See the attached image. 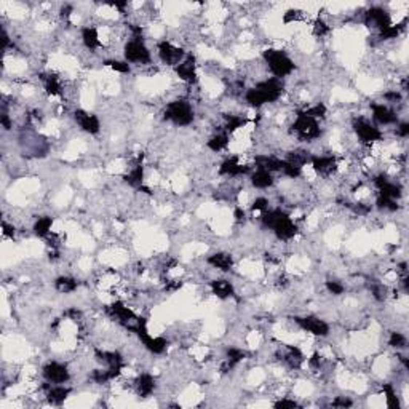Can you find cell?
I'll return each instance as SVG.
<instances>
[{"mask_svg": "<svg viewBox=\"0 0 409 409\" xmlns=\"http://www.w3.org/2000/svg\"><path fill=\"white\" fill-rule=\"evenodd\" d=\"M44 376L48 382H53V384H64L69 381V371L64 364L61 363H56V361H51L48 364H45L44 367Z\"/></svg>", "mask_w": 409, "mask_h": 409, "instance_id": "8", "label": "cell"}, {"mask_svg": "<svg viewBox=\"0 0 409 409\" xmlns=\"http://www.w3.org/2000/svg\"><path fill=\"white\" fill-rule=\"evenodd\" d=\"M256 165L259 170H267V171H283L286 161L275 158V157H267V155H259L256 157Z\"/></svg>", "mask_w": 409, "mask_h": 409, "instance_id": "16", "label": "cell"}, {"mask_svg": "<svg viewBox=\"0 0 409 409\" xmlns=\"http://www.w3.org/2000/svg\"><path fill=\"white\" fill-rule=\"evenodd\" d=\"M125 58L130 61V63H141V64L150 63V53L146 48V45L141 42V38H135L127 44Z\"/></svg>", "mask_w": 409, "mask_h": 409, "instance_id": "6", "label": "cell"}, {"mask_svg": "<svg viewBox=\"0 0 409 409\" xmlns=\"http://www.w3.org/2000/svg\"><path fill=\"white\" fill-rule=\"evenodd\" d=\"M142 176H144V170H142V163L139 161L138 165L131 170L130 175L125 178V181L130 184V186H133V187H138V189H139V187L142 186Z\"/></svg>", "mask_w": 409, "mask_h": 409, "instance_id": "27", "label": "cell"}, {"mask_svg": "<svg viewBox=\"0 0 409 409\" xmlns=\"http://www.w3.org/2000/svg\"><path fill=\"white\" fill-rule=\"evenodd\" d=\"M74 115H75V121L84 131L90 133V135H96V133L99 131L101 125H99V120L96 115L88 114V112H85V110H77Z\"/></svg>", "mask_w": 409, "mask_h": 409, "instance_id": "12", "label": "cell"}, {"mask_svg": "<svg viewBox=\"0 0 409 409\" xmlns=\"http://www.w3.org/2000/svg\"><path fill=\"white\" fill-rule=\"evenodd\" d=\"M248 171L250 168L241 167L237 161V158H229L221 165V175H227V176H238V175H244V173Z\"/></svg>", "mask_w": 409, "mask_h": 409, "instance_id": "18", "label": "cell"}, {"mask_svg": "<svg viewBox=\"0 0 409 409\" xmlns=\"http://www.w3.org/2000/svg\"><path fill=\"white\" fill-rule=\"evenodd\" d=\"M406 344H407V341L401 333H392V336H390V345L392 347L403 349V347H406Z\"/></svg>", "mask_w": 409, "mask_h": 409, "instance_id": "34", "label": "cell"}, {"mask_svg": "<svg viewBox=\"0 0 409 409\" xmlns=\"http://www.w3.org/2000/svg\"><path fill=\"white\" fill-rule=\"evenodd\" d=\"M55 284H56V290L61 293H72L77 288V281L69 277H59Z\"/></svg>", "mask_w": 409, "mask_h": 409, "instance_id": "29", "label": "cell"}, {"mask_svg": "<svg viewBox=\"0 0 409 409\" xmlns=\"http://www.w3.org/2000/svg\"><path fill=\"white\" fill-rule=\"evenodd\" d=\"M305 114H307V115H310V117H313V118H316V117H323V115L326 114V107H324L323 104H316L315 107H312V109H309V110H305Z\"/></svg>", "mask_w": 409, "mask_h": 409, "instance_id": "36", "label": "cell"}, {"mask_svg": "<svg viewBox=\"0 0 409 409\" xmlns=\"http://www.w3.org/2000/svg\"><path fill=\"white\" fill-rule=\"evenodd\" d=\"M44 388L47 390V396H48V401L50 403H53V404H61V403H64V400L67 398V395L70 393L69 388L66 387H50V384H45Z\"/></svg>", "mask_w": 409, "mask_h": 409, "instance_id": "17", "label": "cell"}, {"mask_svg": "<svg viewBox=\"0 0 409 409\" xmlns=\"http://www.w3.org/2000/svg\"><path fill=\"white\" fill-rule=\"evenodd\" d=\"M275 407H281V409H294L298 407V403L293 400H281L278 403H275Z\"/></svg>", "mask_w": 409, "mask_h": 409, "instance_id": "41", "label": "cell"}, {"mask_svg": "<svg viewBox=\"0 0 409 409\" xmlns=\"http://www.w3.org/2000/svg\"><path fill=\"white\" fill-rule=\"evenodd\" d=\"M244 356H247V353L240 349H229L227 350V361L221 366V371L229 373L235 364H238L241 360H244Z\"/></svg>", "mask_w": 409, "mask_h": 409, "instance_id": "22", "label": "cell"}, {"mask_svg": "<svg viewBox=\"0 0 409 409\" xmlns=\"http://www.w3.org/2000/svg\"><path fill=\"white\" fill-rule=\"evenodd\" d=\"M366 23L367 24H373L374 27H379L381 32L384 29H387L390 26V16L385 12L384 8H379V7H374L371 10H367L366 13Z\"/></svg>", "mask_w": 409, "mask_h": 409, "instance_id": "13", "label": "cell"}, {"mask_svg": "<svg viewBox=\"0 0 409 409\" xmlns=\"http://www.w3.org/2000/svg\"><path fill=\"white\" fill-rule=\"evenodd\" d=\"M296 323H298L302 330L309 331L315 336H328L330 333V326L328 323H324L320 318H315V316H305V318H296Z\"/></svg>", "mask_w": 409, "mask_h": 409, "instance_id": "9", "label": "cell"}, {"mask_svg": "<svg viewBox=\"0 0 409 409\" xmlns=\"http://www.w3.org/2000/svg\"><path fill=\"white\" fill-rule=\"evenodd\" d=\"M373 114L374 120L381 125H390L396 121V114L384 104H373Z\"/></svg>", "mask_w": 409, "mask_h": 409, "instance_id": "14", "label": "cell"}, {"mask_svg": "<svg viewBox=\"0 0 409 409\" xmlns=\"http://www.w3.org/2000/svg\"><path fill=\"white\" fill-rule=\"evenodd\" d=\"M136 388L141 396H149L155 388V381L150 374H141L136 381Z\"/></svg>", "mask_w": 409, "mask_h": 409, "instance_id": "20", "label": "cell"}, {"mask_svg": "<svg viewBox=\"0 0 409 409\" xmlns=\"http://www.w3.org/2000/svg\"><path fill=\"white\" fill-rule=\"evenodd\" d=\"M326 288H328L330 293H333L336 296H339V294L344 293V286L341 283H337V281H328V283H326Z\"/></svg>", "mask_w": 409, "mask_h": 409, "instance_id": "38", "label": "cell"}, {"mask_svg": "<svg viewBox=\"0 0 409 409\" xmlns=\"http://www.w3.org/2000/svg\"><path fill=\"white\" fill-rule=\"evenodd\" d=\"M81 38H84L85 47L90 48V50H95V48H98L101 45L98 32H96V29H93V27H85L84 30H81Z\"/></svg>", "mask_w": 409, "mask_h": 409, "instance_id": "26", "label": "cell"}, {"mask_svg": "<svg viewBox=\"0 0 409 409\" xmlns=\"http://www.w3.org/2000/svg\"><path fill=\"white\" fill-rule=\"evenodd\" d=\"M384 98H385V99H388V101H393V102H396V101H400V99H401V95L398 93V91H390V93H385V95H384Z\"/></svg>", "mask_w": 409, "mask_h": 409, "instance_id": "44", "label": "cell"}, {"mask_svg": "<svg viewBox=\"0 0 409 409\" xmlns=\"http://www.w3.org/2000/svg\"><path fill=\"white\" fill-rule=\"evenodd\" d=\"M208 262L213 265V267H216V269H219V270H224V272L230 270L232 264H233L232 256L227 254V253H218V254L210 256V258H208Z\"/></svg>", "mask_w": 409, "mask_h": 409, "instance_id": "19", "label": "cell"}, {"mask_svg": "<svg viewBox=\"0 0 409 409\" xmlns=\"http://www.w3.org/2000/svg\"><path fill=\"white\" fill-rule=\"evenodd\" d=\"M384 392H385V395H387V403H388V406L390 407H400V403H398V398H396V395H395V390H393V387L390 385V384H385L384 385Z\"/></svg>", "mask_w": 409, "mask_h": 409, "instance_id": "33", "label": "cell"}, {"mask_svg": "<svg viewBox=\"0 0 409 409\" xmlns=\"http://www.w3.org/2000/svg\"><path fill=\"white\" fill-rule=\"evenodd\" d=\"M2 125L5 127V130H10V128H12V124H10L7 112H4V114H2Z\"/></svg>", "mask_w": 409, "mask_h": 409, "instance_id": "48", "label": "cell"}, {"mask_svg": "<svg viewBox=\"0 0 409 409\" xmlns=\"http://www.w3.org/2000/svg\"><path fill=\"white\" fill-rule=\"evenodd\" d=\"M44 81H45V88H47V91L50 95H58L59 93L61 85H59V81L56 80V77L47 75V77H44Z\"/></svg>", "mask_w": 409, "mask_h": 409, "instance_id": "32", "label": "cell"}, {"mask_svg": "<svg viewBox=\"0 0 409 409\" xmlns=\"http://www.w3.org/2000/svg\"><path fill=\"white\" fill-rule=\"evenodd\" d=\"M293 128L299 135V138L305 141H310L320 136V128H318V124H316V120L310 115H307L305 112H299Z\"/></svg>", "mask_w": 409, "mask_h": 409, "instance_id": "5", "label": "cell"}, {"mask_svg": "<svg viewBox=\"0 0 409 409\" xmlns=\"http://www.w3.org/2000/svg\"><path fill=\"white\" fill-rule=\"evenodd\" d=\"M109 312L117 316V318L124 323L128 330L133 331V321H138V316L135 315V312H133L131 309H128V307H125L121 302H114L110 307H109Z\"/></svg>", "mask_w": 409, "mask_h": 409, "instance_id": "10", "label": "cell"}, {"mask_svg": "<svg viewBox=\"0 0 409 409\" xmlns=\"http://www.w3.org/2000/svg\"><path fill=\"white\" fill-rule=\"evenodd\" d=\"M373 294L377 301H384L385 299V288L381 284H376V286H373Z\"/></svg>", "mask_w": 409, "mask_h": 409, "instance_id": "40", "label": "cell"}, {"mask_svg": "<svg viewBox=\"0 0 409 409\" xmlns=\"http://www.w3.org/2000/svg\"><path fill=\"white\" fill-rule=\"evenodd\" d=\"M284 360L291 367H299L302 360H304V356H302V353H301V350L298 349V347L290 345L288 347V355L284 356Z\"/></svg>", "mask_w": 409, "mask_h": 409, "instance_id": "28", "label": "cell"}, {"mask_svg": "<svg viewBox=\"0 0 409 409\" xmlns=\"http://www.w3.org/2000/svg\"><path fill=\"white\" fill-rule=\"evenodd\" d=\"M320 363H321V356H320L318 353H315V355L312 356V360H310V364H312L313 367H318Z\"/></svg>", "mask_w": 409, "mask_h": 409, "instance_id": "46", "label": "cell"}, {"mask_svg": "<svg viewBox=\"0 0 409 409\" xmlns=\"http://www.w3.org/2000/svg\"><path fill=\"white\" fill-rule=\"evenodd\" d=\"M227 144H229V138H227L226 133H224V135H218V136H214V138H211V139L208 141V147H210L211 150H214V152H219V150H222V149L226 147Z\"/></svg>", "mask_w": 409, "mask_h": 409, "instance_id": "31", "label": "cell"}, {"mask_svg": "<svg viewBox=\"0 0 409 409\" xmlns=\"http://www.w3.org/2000/svg\"><path fill=\"white\" fill-rule=\"evenodd\" d=\"M251 182H253V186L258 187V189H267V187H270L272 184H273V178L270 175V171H267V170H258L251 176Z\"/></svg>", "mask_w": 409, "mask_h": 409, "instance_id": "21", "label": "cell"}, {"mask_svg": "<svg viewBox=\"0 0 409 409\" xmlns=\"http://www.w3.org/2000/svg\"><path fill=\"white\" fill-rule=\"evenodd\" d=\"M98 360L106 363L107 366H120L124 367V360H121V355L117 352H96Z\"/></svg>", "mask_w": 409, "mask_h": 409, "instance_id": "25", "label": "cell"}, {"mask_svg": "<svg viewBox=\"0 0 409 409\" xmlns=\"http://www.w3.org/2000/svg\"><path fill=\"white\" fill-rule=\"evenodd\" d=\"M235 218H237V221H241V219L244 218V213H243V210H240V208L235 210Z\"/></svg>", "mask_w": 409, "mask_h": 409, "instance_id": "49", "label": "cell"}, {"mask_svg": "<svg viewBox=\"0 0 409 409\" xmlns=\"http://www.w3.org/2000/svg\"><path fill=\"white\" fill-rule=\"evenodd\" d=\"M227 118V131H233L240 128L241 125H244V120L240 118V117H235V115H226Z\"/></svg>", "mask_w": 409, "mask_h": 409, "instance_id": "35", "label": "cell"}, {"mask_svg": "<svg viewBox=\"0 0 409 409\" xmlns=\"http://www.w3.org/2000/svg\"><path fill=\"white\" fill-rule=\"evenodd\" d=\"M158 55H160L163 63H167L170 66H175V64H179V61L184 56V51L181 48L173 47L168 42H161L158 45Z\"/></svg>", "mask_w": 409, "mask_h": 409, "instance_id": "11", "label": "cell"}, {"mask_svg": "<svg viewBox=\"0 0 409 409\" xmlns=\"http://www.w3.org/2000/svg\"><path fill=\"white\" fill-rule=\"evenodd\" d=\"M328 30H330V29H328V26H326V24L321 21V19H318V21L315 23V32L318 34V35L326 34V32H328Z\"/></svg>", "mask_w": 409, "mask_h": 409, "instance_id": "43", "label": "cell"}, {"mask_svg": "<svg viewBox=\"0 0 409 409\" xmlns=\"http://www.w3.org/2000/svg\"><path fill=\"white\" fill-rule=\"evenodd\" d=\"M4 233L7 235V237H13V235H15V229L10 227L7 222H4Z\"/></svg>", "mask_w": 409, "mask_h": 409, "instance_id": "47", "label": "cell"}, {"mask_svg": "<svg viewBox=\"0 0 409 409\" xmlns=\"http://www.w3.org/2000/svg\"><path fill=\"white\" fill-rule=\"evenodd\" d=\"M267 204H269L267 198H264V197L256 198V201L253 203V210H267Z\"/></svg>", "mask_w": 409, "mask_h": 409, "instance_id": "42", "label": "cell"}, {"mask_svg": "<svg viewBox=\"0 0 409 409\" xmlns=\"http://www.w3.org/2000/svg\"><path fill=\"white\" fill-rule=\"evenodd\" d=\"M353 403L349 400V398H345V396H337L336 400L333 401V406L334 407H350Z\"/></svg>", "mask_w": 409, "mask_h": 409, "instance_id": "39", "label": "cell"}, {"mask_svg": "<svg viewBox=\"0 0 409 409\" xmlns=\"http://www.w3.org/2000/svg\"><path fill=\"white\" fill-rule=\"evenodd\" d=\"M396 133H398V135H400V136L406 138V136L409 135V124H401L400 127H398Z\"/></svg>", "mask_w": 409, "mask_h": 409, "instance_id": "45", "label": "cell"}, {"mask_svg": "<svg viewBox=\"0 0 409 409\" xmlns=\"http://www.w3.org/2000/svg\"><path fill=\"white\" fill-rule=\"evenodd\" d=\"M312 165L318 173H331L336 168V160L333 157H312Z\"/></svg>", "mask_w": 409, "mask_h": 409, "instance_id": "24", "label": "cell"}, {"mask_svg": "<svg viewBox=\"0 0 409 409\" xmlns=\"http://www.w3.org/2000/svg\"><path fill=\"white\" fill-rule=\"evenodd\" d=\"M106 64H109L114 70H118V72H130V66L127 63H121V61H107Z\"/></svg>", "mask_w": 409, "mask_h": 409, "instance_id": "37", "label": "cell"}, {"mask_svg": "<svg viewBox=\"0 0 409 409\" xmlns=\"http://www.w3.org/2000/svg\"><path fill=\"white\" fill-rule=\"evenodd\" d=\"M211 290L221 299H226V298L233 296V288H232V284L227 280H214V281H211Z\"/></svg>", "mask_w": 409, "mask_h": 409, "instance_id": "23", "label": "cell"}, {"mask_svg": "<svg viewBox=\"0 0 409 409\" xmlns=\"http://www.w3.org/2000/svg\"><path fill=\"white\" fill-rule=\"evenodd\" d=\"M283 84L280 78H269L258 84L254 88L247 91V102L253 107H261L265 102H273L281 96Z\"/></svg>", "mask_w": 409, "mask_h": 409, "instance_id": "1", "label": "cell"}, {"mask_svg": "<svg viewBox=\"0 0 409 409\" xmlns=\"http://www.w3.org/2000/svg\"><path fill=\"white\" fill-rule=\"evenodd\" d=\"M262 221H264L265 226L270 227L275 232V235H277L280 240H290L294 237L296 232H298L294 222L288 218V214H284L280 210H273V211L265 213L262 216Z\"/></svg>", "mask_w": 409, "mask_h": 409, "instance_id": "2", "label": "cell"}, {"mask_svg": "<svg viewBox=\"0 0 409 409\" xmlns=\"http://www.w3.org/2000/svg\"><path fill=\"white\" fill-rule=\"evenodd\" d=\"M165 118L175 125L187 127L193 121V110L187 101H173L165 109Z\"/></svg>", "mask_w": 409, "mask_h": 409, "instance_id": "4", "label": "cell"}, {"mask_svg": "<svg viewBox=\"0 0 409 409\" xmlns=\"http://www.w3.org/2000/svg\"><path fill=\"white\" fill-rule=\"evenodd\" d=\"M264 59H265V63L269 64L272 74L277 78L290 75L294 70V63L280 50L264 51Z\"/></svg>", "mask_w": 409, "mask_h": 409, "instance_id": "3", "label": "cell"}, {"mask_svg": "<svg viewBox=\"0 0 409 409\" xmlns=\"http://www.w3.org/2000/svg\"><path fill=\"white\" fill-rule=\"evenodd\" d=\"M51 224H53V221H51V218H40L37 222H35V226H34V232L35 235H38V237H47V235L50 233V229H51Z\"/></svg>", "mask_w": 409, "mask_h": 409, "instance_id": "30", "label": "cell"}, {"mask_svg": "<svg viewBox=\"0 0 409 409\" xmlns=\"http://www.w3.org/2000/svg\"><path fill=\"white\" fill-rule=\"evenodd\" d=\"M353 128L356 131L358 138H360L363 142H374L382 139V133L379 131V128H376L374 125L367 124L366 120H355L353 121Z\"/></svg>", "mask_w": 409, "mask_h": 409, "instance_id": "7", "label": "cell"}, {"mask_svg": "<svg viewBox=\"0 0 409 409\" xmlns=\"http://www.w3.org/2000/svg\"><path fill=\"white\" fill-rule=\"evenodd\" d=\"M176 72L179 75V78L186 80V81H195L197 80V74H195V58L189 56L184 63L178 64Z\"/></svg>", "mask_w": 409, "mask_h": 409, "instance_id": "15", "label": "cell"}]
</instances>
